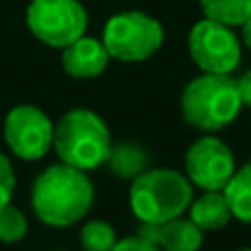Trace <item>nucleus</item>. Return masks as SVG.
I'll use <instances>...</instances> for the list:
<instances>
[{"label": "nucleus", "mask_w": 251, "mask_h": 251, "mask_svg": "<svg viewBox=\"0 0 251 251\" xmlns=\"http://www.w3.org/2000/svg\"><path fill=\"white\" fill-rule=\"evenodd\" d=\"M95 187L88 172L66 163H53L35 176L31 185V209L49 227H71L93 207Z\"/></svg>", "instance_id": "f257e3e1"}, {"label": "nucleus", "mask_w": 251, "mask_h": 251, "mask_svg": "<svg viewBox=\"0 0 251 251\" xmlns=\"http://www.w3.org/2000/svg\"><path fill=\"white\" fill-rule=\"evenodd\" d=\"M194 199V185L172 168H148L132 181L128 192L130 209L139 223H163L183 216Z\"/></svg>", "instance_id": "f03ea898"}, {"label": "nucleus", "mask_w": 251, "mask_h": 251, "mask_svg": "<svg viewBox=\"0 0 251 251\" xmlns=\"http://www.w3.org/2000/svg\"><path fill=\"white\" fill-rule=\"evenodd\" d=\"M110 130L91 108H73L60 117L53 132V150L62 163L84 172L106 165L110 154Z\"/></svg>", "instance_id": "7ed1b4c3"}, {"label": "nucleus", "mask_w": 251, "mask_h": 251, "mask_svg": "<svg viewBox=\"0 0 251 251\" xmlns=\"http://www.w3.org/2000/svg\"><path fill=\"white\" fill-rule=\"evenodd\" d=\"M243 108L236 79L223 73H203L190 79L181 95L183 119L196 130L216 132L227 128Z\"/></svg>", "instance_id": "20e7f679"}, {"label": "nucleus", "mask_w": 251, "mask_h": 251, "mask_svg": "<svg viewBox=\"0 0 251 251\" xmlns=\"http://www.w3.org/2000/svg\"><path fill=\"white\" fill-rule=\"evenodd\" d=\"M165 40V31L156 18L143 11H122L108 18L101 42L113 60L143 62L152 57Z\"/></svg>", "instance_id": "39448f33"}, {"label": "nucleus", "mask_w": 251, "mask_h": 251, "mask_svg": "<svg viewBox=\"0 0 251 251\" xmlns=\"http://www.w3.org/2000/svg\"><path fill=\"white\" fill-rule=\"evenodd\" d=\"M26 26L42 44L64 49L86 33L88 13L79 0H31Z\"/></svg>", "instance_id": "423d86ee"}, {"label": "nucleus", "mask_w": 251, "mask_h": 251, "mask_svg": "<svg viewBox=\"0 0 251 251\" xmlns=\"http://www.w3.org/2000/svg\"><path fill=\"white\" fill-rule=\"evenodd\" d=\"M190 57L203 73L231 75L240 64V40L234 26L203 18L190 29L187 35Z\"/></svg>", "instance_id": "0eeeda50"}, {"label": "nucleus", "mask_w": 251, "mask_h": 251, "mask_svg": "<svg viewBox=\"0 0 251 251\" xmlns=\"http://www.w3.org/2000/svg\"><path fill=\"white\" fill-rule=\"evenodd\" d=\"M53 126L51 117L33 104L13 106L2 124V134L9 150L22 161H38L53 150Z\"/></svg>", "instance_id": "6e6552de"}, {"label": "nucleus", "mask_w": 251, "mask_h": 251, "mask_svg": "<svg viewBox=\"0 0 251 251\" xmlns=\"http://www.w3.org/2000/svg\"><path fill=\"white\" fill-rule=\"evenodd\" d=\"M236 172L229 146L214 134H203L185 152V176L203 192H223Z\"/></svg>", "instance_id": "1a4fd4ad"}, {"label": "nucleus", "mask_w": 251, "mask_h": 251, "mask_svg": "<svg viewBox=\"0 0 251 251\" xmlns=\"http://www.w3.org/2000/svg\"><path fill=\"white\" fill-rule=\"evenodd\" d=\"M110 55L104 42L82 35L62 49V69L73 79H93L106 71Z\"/></svg>", "instance_id": "9d476101"}, {"label": "nucleus", "mask_w": 251, "mask_h": 251, "mask_svg": "<svg viewBox=\"0 0 251 251\" xmlns=\"http://www.w3.org/2000/svg\"><path fill=\"white\" fill-rule=\"evenodd\" d=\"M190 218L203 231H218L231 221V209L223 192H203L199 199H192Z\"/></svg>", "instance_id": "9b49d317"}, {"label": "nucleus", "mask_w": 251, "mask_h": 251, "mask_svg": "<svg viewBox=\"0 0 251 251\" xmlns=\"http://www.w3.org/2000/svg\"><path fill=\"white\" fill-rule=\"evenodd\" d=\"M150 163H152L150 152L134 141L115 143V146L110 148L108 159H106L108 170L117 178H124V181L126 178L134 181L139 174H143L148 168H150Z\"/></svg>", "instance_id": "f8f14e48"}, {"label": "nucleus", "mask_w": 251, "mask_h": 251, "mask_svg": "<svg viewBox=\"0 0 251 251\" xmlns=\"http://www.w3.org/2000/svg\"><path fill=\"white\" fill-rule=\"evenodd\" d=\"M159 247L163 251H199L203 247V229L192 218L176 216L161 225Z\"/></svg>", "instance_id": "ddd939ff"}, {"label": "nucleus", "mask_w": 251, "mask_h": 251, "mask_svg": "<svg viewBox=\"0 0 251 251\" xmlns=\"http://www.w3.org/2000/svg\"><path fill=\"white\" fill-rule=\"evenodd\" d=\"M223 194L229 203L231 216L245 225H251V161L243 168H236Z\"/></svg>", "instance_id": "4468645a"}, {"label": "nucleus", "mask_w": 251, "mask_h": 251, "mask_svg": "<svg viewBox=\"0 0 251 251\" xmlns=\"http://www.w3.org/2000/svg\"><path fill=\"white\" fill-rule=\"evenodd\" d=\"M201 11L209 20L240 26L251 16V0H199Z\"/></svg>", "instance_id": "2eb2a0df"}, {"label": "nucleus", "mask_w": 251, "mask_h": 251, "mask_svg": "<svg viewBox=\"0 0 251 251\" xmlns=\"http://www.w3.org/2000/svg\"><path fill=\"white\" fill-rule=\"evenodd\" d=\"M117 240L115 227L106 221H88L79 231V243L84 251H110Z\"/></svg>", "instance_id": "dca6fc26"}, {"label": "nucleus", "mask_w": 251, "mask_h": 251, "mask_svg": "<svg viewBox=\"0 0 251 251\" xmlns=\"http://www.w3.org/2000/svg\"><path fill=\"white\" fill-rule=\"evenodd\" d=\"M26 231H29V223H26L25 214L11 203L2 205L0 207V243H20L26 236Z\"/></svg>", "instance_id": "f3484780"}, {"label": "nucleus", "mask_w": 251, "mask_h": 251, "mask_svg": "<svg viewBox=\"0 0 251 251\" xmlns=\"http://www.w3.org/2000/svg\"><path fill=\"white\" fill-rule=\"evenodd\" d=\"M13 192H16V172L9 156L0 152V207L11 203Z\"/></svg>", "instance_id": "a211bd4d"}, {"label": "nucleus", "mask_w": 251, "mask_h": 251, "mask_svg": "<svg viewBox=\"0 0 251 251\" xmlns=\"http://www.w3.org/2000/svg\"><path fill=\"white\" fill-rule=\"evenodd\" d=\"M110 251H163L159 245L150 243V240L141 238V236H128L115 243V247Z\"/></svg>", "instance_id": "6ab92c4d"}, {"label": "nucleus", "mask_w": 251, "mask_h": 251, "mask_svg": "<svg viewBox=\"0 0 251 251\" xmlns=\"http://www.w3.org/2000/svg\"><path fill=\"white\" fill-rule=\"evenodd\" d=\"M236 86H238L240 100H243V106H249L251 108V71L243 73L238 79H236Z\"/></svg>", "instance_id": "aec40b11"}, {"label": "nucleus", "mask_w": 251, "mask_h": 251, "mask_svg": "<svg viewBox=\"0 0 251 251\" xmlns=\"http://www.w3.org/2000/svg\"><path fill=\"white\" fill-rule=\"evenodd\" d=\"M137 236H141V238H146V240H150V243L159 245V238H161V225H156V223H141V225H139Z\"/></svg>", "instance_id": "412c9836"}, {"label": "nucleus", "mask_w": 251, "mask_h": 251, "mask_svg": "<svg viewBox=\"0 0 251 251\" xmlns=\"http://www.w3.org/2000/svg\"><path fill=\"white\" fill-rule=\"evenodd\" d=\"M240 38H243V44L251 51V16L240 25Z\"/></svg>", "instance_id": "4be33fe9"}, {"label": "nucleus", "mask_w": 251, "mask_h": 251, "mask_svg": "<svg viewBox=\"0 0 251 251\" xmlns=\"http://www.w3.org/2000/svg\"><path fill=\"white\" fill-rule=\"evenodd\" d=\"M238 251H251V247H243V249H238Z\"/></svg>", "instance_id": "5701e85b"}]
</instances>
